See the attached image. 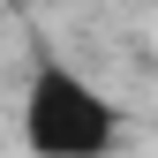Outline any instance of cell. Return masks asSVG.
<instances>
[{
    "instance_id": "1",
    "label": "cell",
    "mask_w": 158,
    "mask_h": 158,
    "mask_svg": "<svg viewBox=\"0 0 158 158\" xmlns=\"http://www.w3.org/2000/svg\"><path fill=\"white\" fill-rule=\"evenodd\" d=\"M23 143L30 158H106L121 143V113L113 98H98L90 75H75L68 60H45L23 90Z\"/></svg>"
}]
</instances>
